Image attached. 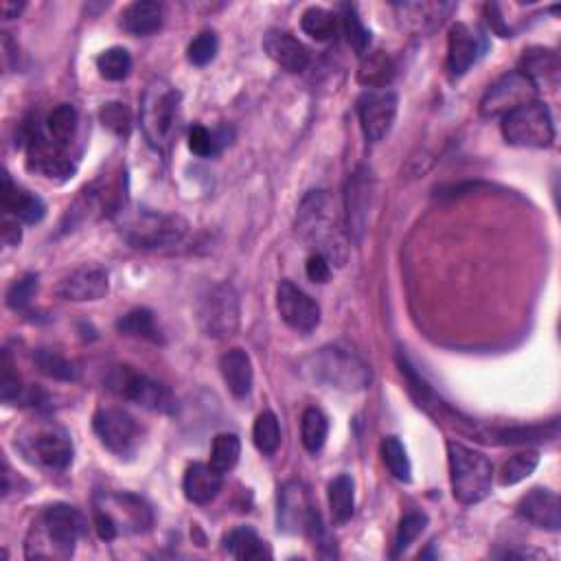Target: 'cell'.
Here are the masks:
<instances>
[{"label":"cell","instance_id":"1","mask_svg":"<svg viewBox=\"0 0 561 561\" xmlns=\"http://www.w3.org/2000/svg\"><path fill=\"white\" fill-rule=\"evenodd\" d=\"M86 531V520L71 505H53L33 524L27 540L29 559H66Z\"/></svg>","mask_w":561,"mask_h":561},{"label":"cell","instance_id":"2","mask_svg":"<svg viewBox=\"0 0 561 561\" xmlns=\"http://www.w3.org/2000/svg\"><path fill=\"white\" fill-rule=\"evenodd\" d=\"M301 373L318 386L336 391H362L371 384V369L356 351L327 345L301 362Z\"/></svg>","mask_w":561,"mask_h":561},{"label":"cell","instance_id":"3","mask_svg":"<svg viewBox=\"0 0 561 561\" xmlns=\"http://www.w3.org/2000/svg\"><path fill=\"white\" fill-rule=\"evenodd\" d=\"M117 215L121 217V237L132 248L139 250H160L178 246L189 233V222L176 213H160L150 209L130 211L123 206Z\"/></svg>","mask_w":561,"mask_h":561},{"label":"cell","instance_id":"4","mask_svg":"<svg viewBox=\"0 0 561 561\" xmlns=\"http://www.w3.org/2000/svg\"><path fill=\"white\" fill-rule=\"evenodd\" d=\"M448 461L452 494L461 505H476L491 494L494 485V465L483 452L467 448L463 443H448Z\"/></svg>","mask_w":561,"mask_h":561},{"label":"cell","instance_id":"5","mask_svg":"<svg viewBox=\"0 0 561 561\" xmlns=\"http://www.w3.org/2000/svg\"><path fill=\"white\" fill-rule=\"evenodd\" d=\"M178 106L180 93L167 79H154V82L145 88V95L141 101V128L147 143L158 152L167 150L171 143L178 119Z\"/></svg>","mask_w":561,"mask_h":561},{"label":"cell","instance_id":"6","mask_svg":"<svg viewBox=\"0 0 561 561\" xmlns=\"http://www.w3.org/2000/svg\"><path fill=\"white\" fill-rule=\"evenodd\" d=\"M502 136L515 147H551L555 141L551 110L540 101H531L509 112L502 117Z\"/></svg>","mask_w":561,"mask_h":561},{"label":"cell","instance_id":"7","mask_svg":"<svg viewBox=\"0 0 561 561\" xmlns=\"http://www.w3.org/2000/svg\"><path fill=\"white\" fill-rule=\"evenodd\" d=\"M108 388L128 402L139 404L154 412H174L176 402L165 384H160L152 377H147L132 366H117L108 375Z\"/></svg>","mask_w":561,"mask_h":561},{"label":"cell","instance_id":"8","mask_svg":"<svg viewBox=\"0 0 561 561\" xmlns=\"http://www.w3.org/2000/svg\"><path fill=\"white\" fill-rule=\"evenodd\" d=\"M277 520L281 531L292 535L307 533L312 535L316 542L325 533L312 494H309V489L303 483H299V480H292V483H285L281 487Z\"/></svg>","mask_w":561,"mask_h":561},{"label":"cell","instance_id":"9","mask_svg":"<svg viewBox=\"0 0 561 561\" xmlns=\"http://www.w3.org/2000/svg\"><path fill=\"white\" fill-rule=\"evenodd\" d=\"M123 209V193L119 182L99 178L93 185L86 187L79 193L77 200L68 206V213L64 217V228L73 231V228L82 226L86 222L101 220L106 215H117Z\"/></svg>","mask_w":561,"mask_h":561},{"label":"cell","instance_id":"10","mask_svg":"<svg viewBox=\"0 0 561 561\" xmlns=\"http://www.w3.org/2000/svg\"><path fill=\"white\" fill-rule=\"evenodd\" d=\"M198 320L209 338H231L239 327V299L233 285H213L198 303Z\"/></svg>","mask_w":561,"mask_h":561},{"label":"cell","instance_id":"11","mask_svg":"<svg viewBox=\"0 0 561 561\" xmlns=\"http://www.w3.org/2000/svg\"><path fill=\"white\" fill-rule=\"evenodd\" d=\"M535 97L537 88L531 79L520 71H509L487 88V93L480 99V114L487 119L507 117L509 112L537 101Z\"/></svg>","mask_w":561,"mask_h":561},{"label":"cell","instance_id":"12","mask_svg":"<svg viewBox=\"0 0 561 561\" xmlns=\"http://www.w3.org/2000/svg\"><path fill=\"white\" fill-rule=\"evenodd\" d=\"M327 211L329 209H327L325 193L323 191L312 193V196H309L301 206L299 226H301V231L307 239L316 242V246H318L316 253L325 255L329 261L331 259L342 261V257L338 255L342 244L338 242L336 226H334V222H331V217H329Z\"/></svg>","mask_w":561,"mask_h":561},{"label":"cell","instance_id":"13","mask_svg":"<svg viewBox=\"0 0 561 561\" xmlns=\"http://www.w3.org/2000/svg\"><path fill=\"white\" fill-rule=\"evenodd\" d=\"M27 169L49 180H68L75 174V163L66 147L36 128L27 134Z\"/></svg>","mask_w":561,"mask_h":561},{"label":"cell","instance_id":"14","mask_svg":"<svg viewBox=\"0 0 561 561\" xmlns=\"http://www.w3.org/2000/svg\"><path fill=\"white\" fill-rule=\"evenodd\" d=\"M93 428L99 441L106 448L119 456H128L134 452L136 443L141 439L139 423L132 415L121 408H101L93 417Z\"/></svg>","mask_w":561,"mask_h":561},{"label":"cell","instance_id":"15","mask_svg":"<svg viewBox=\"0 0 561 561\" xmlns=\"http://www.w3.org/2000/svg\"><path fill=\"white\" fill-rule=\"evenodd\" d=\"M399 99L393 90H366L358 99V117L366 141L377 143L391 132L397 119Z\"/></svg>","mask_w":561,"mask_h":561},{"label":"cell","instance_id":"16","mask_svg":"<svg viewBox=\"0 0 561 561\" xmlns=\"http://www.w3.org/2000/svg\"><path fill=\"white\" fill-rule=\"evenodd\" d=\"M277 309L283 323L299 334H309L320 325V307L292 281H281L277 292Z\"/></svg>","mask_w":561,"mask_h":561},{"label":"cell","instance_id":"17","mask_svg":"<svg viewBox=\"0 0 561 561\" xmlns=\"http://www.w3.org/2000/svg\"><path fill=\"white\" fill-rule=\"evenodd\" d=\"M110 290V281L106 270L97 266H84L73 270L68 277L57 283L55 294L64 301L86 303V301H99Z\"/></svg>","mask_w":561,"mask_h":561},{"label":"cell","instance_id":"18","mask_svg":"<svg viewBox=\"0 0 561 561\" xmlns=\"http://www.w3.org/2000/svg\"><path fill=\"white\" fill-rule=\"evenodd\" d=\"M373 198V178L371 171L360 167L347 182V231L351 239L360 242L366 231V217Z\"/></svg>","mask_w":561,"mask_h":561},{"label":"cell","instance_id":"19","mask_svg":"<svg viewBox=\"0 0 561 561\" xmlns=\"http://www.w3.org/2000/svg\"><path fill=\"white\" fill-rule=\"evenodd\" d=\"M485 51V42L480 33L469 29L463 22H456L450 29L448 38V71L454 77L465 75L472 68L478 57Z\"/></svg>","mask_w":561,"mask_h":561},{"label":"cell","instance_id":"20","mask_svg":"<svg viewBox=\"0 0 561 561\" xmlns=\"http://www.w3.org/2000/svg\"><path fill=\"white\" fill-rule=\"evenodd\" d=\"M518 515L526 522H531L540 529L557 533L561 529V502L559 496L551 489H531L526 494L520 505H518Z\"/></svg>","mask_w":561,"mask_h":561},{"label":"cell","instance_id":"21","mask_svg":"<svg viewBox=\"0 0 561 561\" xmlns=\"http://www.w3.org/2000/svg\"><path fill=\"white\" fill-rule=\"evenodd\" d=\"M263 49L270 55V60L277 62L288 73H303L309 66V51L290 31H268L266 38H263Z\"/></svg>","mask_w":561,"mask_h":561},{"label":"cell","instance_id":"22","mask_svg":"<svg viewBox=\"0 0 561 561\" xmlns=\"http://www.w3.org/2000/svg\"><path fill=\"white\" fill-rule=\"evenodd\" d=\"M33 452L42 465L55 469V472H64L73 463V441L64 428L57 426L42 428L33 437Z\"/></svg>","mask_w":561,"mask_h":561},{"label":"cell","instance_id":"23","mask_svg":"<svg viewBox=\"0 0 561 561\" xmlns=\"http://www.w3.org/2000/svg\"><path fill=\"white\" fill-rule=\"evenodd\" d=\"M0 200H3V209L7 215H14L18 222L25 224H38L44 213H47L44 202L38 196H33V193L18 187L9 178V174L3 176V196H0Z\"/></svg>","mask_w":561,"mask_h":561},{"label":"cell","instance_id":"24","mask_svg":"<svg viewBox=\"0 0 561 561\" xmlns=\"http://www.w3.org/2000/svg\"><path fill=\"white\" fill-rule=\"evenodd\" d=\"M222 474L215 467L196 463L191 465L185 472V480H182V491L193 505H209L222 491Z\"/></svg>","mask_w":561,"mask_h":561},{"label":"cell","instance_id":"25","mask_svg":"<svg viewBox=\"0 0 561 561\" xmlns=\"http://www.w3.org/2000/svg\"><path fill=\"white\" fill-rule=\"evenodd\" d=\"M224 382L237 399H244L253 391V362L244 349H228L220 358Z\"/></svg>","mask_w":561,"mask_h":561},{"label":"cell","instance_id":"26","mask_svg":"<svg viewBox=\"0 0 561 561\" xmlns=\"http://www.w3.org/2000/svg\"><path fill=\"white\" fill-rule=\"evenodd\" d=\"M165 20V9L154 0H139L130 7L123 9L121 14V27L130 33V36H152Z\"/></svg>","mask_w":561,"mask_h":561},{"label":"cell","instance_id":"27","mask_svg":"<svg viewBox=\"0 0 561 561\" xmlns=\"http://www.w3.org/2000/svg\"><path fill=\"white\" fill-rule=\"evenodd\" d=\"M518 71L526 75L535 84V88L546 86L555 88L559 82V60L548 49H529L524 51Z\"/></svg>","mask_w":561,"mask_h":561},{"label":"cell","instance_id":"28","mask_svg":"<svg viewBox=\"0 0 561 561\" xmlns=\"http://www.w3.org/2000/svg\"><path fill=\"white\" fill-rule=\"evenodd\" d=\"M224 548L235 559H270L268 544L250 526H237L224 537Z\"/></svg>","mask_w":561,"mask_h":561},{"label":"cell","instance_id":"29","mask_svg":"<svg viewBox=\"0 0 561 561\" xmlns=\"http://www.w3.org/2000/svg\"><path fill=\"white\" fill-rule=\"evenodd\" d=\"M395 79V62L384 51L366 55L358 68V82L369 90H386Z\"/></svg>","mask_w":561,"mask_h":561},{"label":"cell","instance_id":"30","mask_svg":"<svg viewBox=\"0 0 561 561\" xmlns=\"http://www.w3.org/2000/svg\"><path fill=\"white\" fill-rule=\"evenodd\" d=\"M329 509L331 518L338 524L351 520L353 509H356V487L347 474H340L329 483Z\"/></svg>","mask_w":561,"mask_h":561},{"label":"cell","instance_id":"31","mask_svg":"<svg viewBox=\"0 0 561 561\" xmlns=\"http://www.w3.org/2000/svg\"><path fill=\"white\" fill-rule=\"evenodd\" d=\"M117 329L125 336H132V338H143V340H150V342H163V334H160V329L156 327V320L154 314L150 309H132V312L125 314L119 323Z\"/></svg>","mask_w":561,"mask_h":561},{"label":"cell","instance_id":"32","mask_svg":"<svg viewBox=\"0 0 561 561\" xmlns=\"http://www.w3.org/2000/svg\"><path fill=\"white\" fill-rule=\"evenodd\" d=\"M301 29L316 42H329L338 33V18L323 7H309L301 16Z\"/></svg>","mask_w":561,"mask_h":561},{"label":"cell","instance_id":"33","mask_svg":"<svg viewBox=\"0 0 561 561\" xmlns=\"http://www.w3.org/2000/svg\"><path fill=\"white\" fill-rule=\"evenodd\" d=\"M397 9L402 11V18L410 22L415 29H432L434 25L448 16V11L454 9V5H443V3H406L397 5Z\"/></svg>","mask_w":561,"mask_h":561},{"label":"cell","instance_id":"34","mask_svg":"<svg viewBox=\"0 0 561 561\" xmlns=\"http://www.w3.org/2000/svg\"><path fill=\"white\" fill-rule=\"evenodd\" d=\"M329 434V421L323 410L307 408L301 417V441L307 452H320L327 441Z\"/></svg>","mask_w":561,"mask_h":561},{"label":"cell","instance_id":"35","mask_svg":"<svg viewBox=\"0 0 561 561\" xmlns=\"http://www.w3.org/2000/svg\"><path fill=\"white\" fill-rule=\"evenodd\" d=\"M77 123H79L77 110L71 106V103H62V106H57L47 117V132L55 143L68 147L77 134Z\"/></svg>","mask_w":561,"mask_h":561},{"label":"cell","instance_id":"36","mask_svg":"<svg viewBox=\"0 0 561 561\" xmlns=\"http://www.w3.org/2000/svg\"><path fill=\"white\" fill-rule=\"evenodd\" d=\"M239 456H242V441H239L237 434H231V432L217 434V437L213 439L209 465L215 467L220 474H226L237 465Z\"/></svg>","mask_w":561,"mask_h":561},{"label":"cell","instance_id":"37","mask_svg":"<svg viewBox=\"0 0 561 561\" xmlns=\"http://www.w3.org/2000/svg\"><path fill=\"white\" fill-rule=\"evenodd\" d=\"M253 441H255V448L263 456L277 454L279 445H281V426H279V419L274 412L266 410L257 417L255 428H253Z\"/></svg>","mask_w":561,"mask_h":561},{"label":"cell","instance_id":"38","mask_svg":"<svg viewBox=\"0 0 561 561\" xmlns=\"http://www.w3.org/2000/svg\"><path fill=\"white\" fill-rule=\"evenodd\" d=\"M36 360L40 373H44L47 377H53V380H60V382H75L79 377V369L77 364L66 360L64 356H60L57 351H49V349H38Z\"/></svg>","mask_w":561,"mask_h":561},{"label":"cell","instance_id":"39","mask_svg":"<svg viewBox=\"0 0 561 561\" xmlns=\"http://www.w3.org/2000/svg\"><path fill=\"white\" fill-rule=\"evenodd\" d=\"M97 68L101 77L110 79V82H123L132 73V55L123 47L106 49L97 57Z\"/></svg>","mask_w":561,"mask_h":561},{"label":"cell","instance_id":"40","mask_svg":"<svg viewBox=\"0 0 561 561\" xmlns=\"http://www.w3.org/2000/svg\"><path fill=\"white\" fill-rule=\"evenodd\" d=\"M382 459L388 467V472H391L397 480H402V483H410L412 467H410L408 454H406L402 441H399L397 437H386L382 441Z\"/></svg>","mask_w":561,"mask_h":561},{"label":"cell","instance_id":"41","mask_svg":"<svg viewBox=\"0 0 561 561\" xmlns=\"http://www.w3.org/2000/svg\"><path fill=\"white\" fill-rule=\"evenodd\" d=\"M537 465H540V454L537 452H522L511 456V459L502 465L500 485L511 487L522 483L524 478H529L535 472Z\"/></svg>","mask_w":561,"mask_h":561},{"label":"cell","instance_id":"42","mask_svg":"<svg viewBox=\"0 0 561 561\" xmlns=\"http://www.w3.org/2000/svg\"><path fill=\"white\" fill-rule=\"evenodd\" d=\"M428 526V515L421 511H410L406 513L402 522H399L397 529V537H395V555L404 553L406 548L417 540V537L423 533V529Z\"/></svg>","mask_w":561,"mask_h":561},{"label":"cell","instance_id":"43","mask_svg":"<svg viewBox=\"0 0 561 561\" xmlns=\"http://www.w3.org/2000/svg\"><path fill=\"white\" fill-rule=\"evenodd\" d=\"M342 27H345L347 40H349V44L353 47V51L362 55L366 49H369L371 31L362 25V20L356 14V9L349 7V5L342 7Z\"/></svg>","mask_w":561,"mask_h":561},{"label":"cell","instance_id":"44","mask_svg":"<svg viewBox=\"0 0 561 561\" xmlns=\"http://www.w3.org/2000/svg\"><path fill=\"white\" fill-rule=\"evenodd\" d=\"M226 141L220 134L209 132L204 125H193L189 130V150L200 158H211L222 150Z\"/></svg>","mask_w":561,"mask_h":561},{"label":"cell","instance_id":"45","mask_svg":"<svg viewBox=\"0 0 561 561\" xmlns=\"http://www.w3.org/2000/svg\"><path fill=\"white\" fill-rule=\"evenodd\" d=\"M99 117H101L103 128H108L117 136H128L132 130V114L125 103H119V101L106 103V106L101 108Z\"/></svg>","mask_w":561,"mask_h":561},{"label":"cell","instance_id":"46","mask_svg":"<svg viewBox=\"0 0 561 561\" xmlns=\"http://www.w3.org/2000/svg\"><path fill=\"white\" fill-rule=\"evenodd\" d=\"M217 49H220V40H217L215 31H202L198 38H193L187 57L193 66H206L215 60Z\"/></svg>","mask_w":561,"mask_h":561},{"label":"cell","instance_id":"47","mask_svg":"<svg viewBox=\"0 0 561 561\" xmlns=\"http://www.w3.org/2000/svg\"><path fill=\"white\" fill-rule=\"evenodd\" d=\"M38 292V274H25L20 281H16L11 285L9 292H7V305L11 309H25L33 296Z\"/></svg>","mask_w":561,"mask_h":561},{"label":"cell","instance_id":"48","mask_svg":"<svg viewBox=\"0 0 561 561\" xmlns=\"http://www.w3.org/2000/svg\"><path fill=\"white\" fill-rule=\"evenodd\" d=\"M20 380L18 375L14 373V362H11L9 353H3V377H0V397H3V402H11V399H18L20 397Z\"/></svg>","mask_w":561,"mask_h":561},{"label":"cell","instance_id":"49","mask_svg":"<svg viewBox=\"0 0 561 561\" xmlns=\"http://www.w3.org/2000/svg\"><path fill=\"white\" fill-rule=\"evenodd\" d=\"M305 272H307L309 281H314V283H327V281H329V277H331L329 259H327L325 255L314 253L312 257H309V259H307Z\"/></svg>","mask_w":561,"mask_h":561},{"label":"cell","instance_id":"50","mask_svg":"<svg viewBox=\"0 0 561 561\" xmlns=\"http://www.w3.org/2000/svg\"><path fill=\"white\" fill-rule=\"evenodd\" d=\"M20 224L18 220H9V217H5L3 220V239H5V244L7 246H16L20 242Z\"/></svg>","mask_w":561,"mask_h":561},{"label":"cell","instance_id":"51","mask_svg":"<svg viewBox=\"0 0 561 561\" xmlns=\"http://www.w3.org/2000/svg\"><path fill=\"white\" fill-rule=\"evenodd\" d=\"M20 11H22V5L9 3V0H5V3H3V18H5V20L18 18V14H20Z\"/></svg>","mask_w":561,"mask_h":561}]
</instances>
